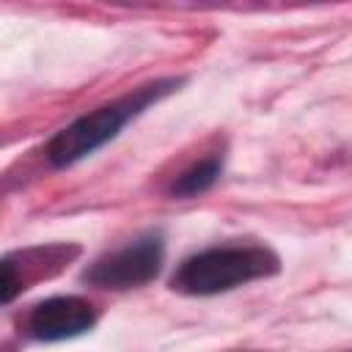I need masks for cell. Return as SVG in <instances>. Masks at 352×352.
Listing matches in <instances>:
<instances>
[{"label":"cell","mask_w":352,"mask_h":352,"mask_svg":"<svg viewBox=\"0 0 352 352\" xmlns=\"http://www.w3.org/2000/svg\"><path fill=\"white\" fill-rule=\"evenodd\" d=\"M278 270V256L258 245L209 248L182 261V267L170 278V289L190 297H209L250 283L256 278L275 275Z\"/></svg>","instance_id":"cell-1"},{"label":"cell","mask_w":352,"mask_h":352,"mask_svg":"<svg viewBox=\"0 0 352 352\" xmlns=\"http://www.w3.org/2000/svg\"><path fill=\"white\" fill-rule=\"evenodd\" d=\"M176 82L165 80V82H154L146 85L140 91H135L132 96H124L118 102L102 104L85 116H80L77 121H72L66 129H60L50 146H47V160L55 168H69L80 160H85L88 154H94L96 148H102L104 143H110L129 118H135L138 113H143L151 102H157L160 96H165Z\"/></svg>","instance_id":"cell-2"},{"label":"cell","mask_w":352,"mask_h":352,"mask_svg":"<svg viewBox=\"0 0 352 352\" xmlns=\"http://www.w3.org/2000/svg\"><path fill=\"white\" fill-rule=\"evenodd\" d=\"M162 256H165V245L160 234H146L135 242H129L126 248L102 256L99 261H94L85 272L82 280L99 289H135L148 283L151 278H157L160 267H162Z\"/></svg>","instance_id":"cell-3"},{"label":"cell","mask_w":352,"mask_h":352,"mask_svg":"<svg viewBox=\"0 0 352 352\" xmlns=\"http://www.w3.org/2000/svg\"><path fill=\"white\" fill-rule=\"evenodd\" d=\"M96 314L82 297L60 294L41 300L28 319V330L38 341H66L74 336H82L94 327Z\"/></svg>","instance_id":"cell-4"},{"label":"cell","mask_w":352,"mask_h":352,"mask_svg":"<svg viewBox=\"0 0 352 352\" xmlns=\"http://www.w3.org/2000/svg\"><path fill=\"white\" fill-rule=\"evenodd\" d=\"M220 170H223V160H220V157H206V160L195 162L192 168H187V170L173 182L170 192H173L176 198H192V195H201V192H206V190L217 182Z\"/></svg>","instance_id":"cell-5"}]
</instances>
